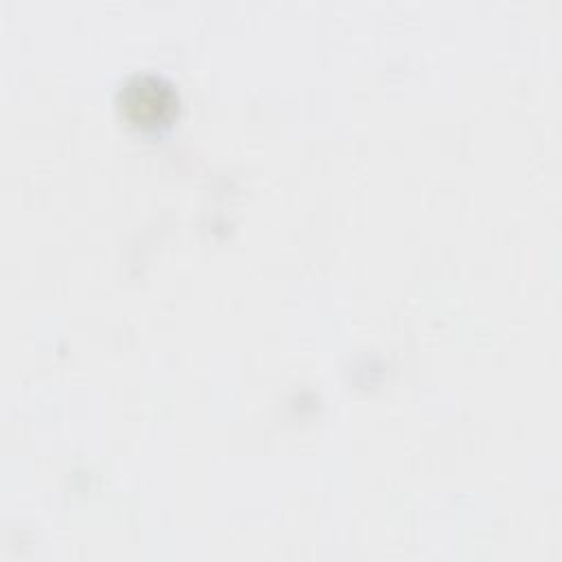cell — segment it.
<instances>
[{"label": "cell", "mask_w": 562, "mask_h": 562, "mask_svg": "<svg viewBox=\"0 0 562 562\" xmlns=\"http://www.w3.org/2000/svg\"><path fill=\"white\" fill-rule=\"evenodd\" d=\"M119 105L127 121L140 127L165 125L176 108L178 97L171 83L156 75H136L119 92Z\"/></svg>", "instance_id": "1"}]
</instances>
